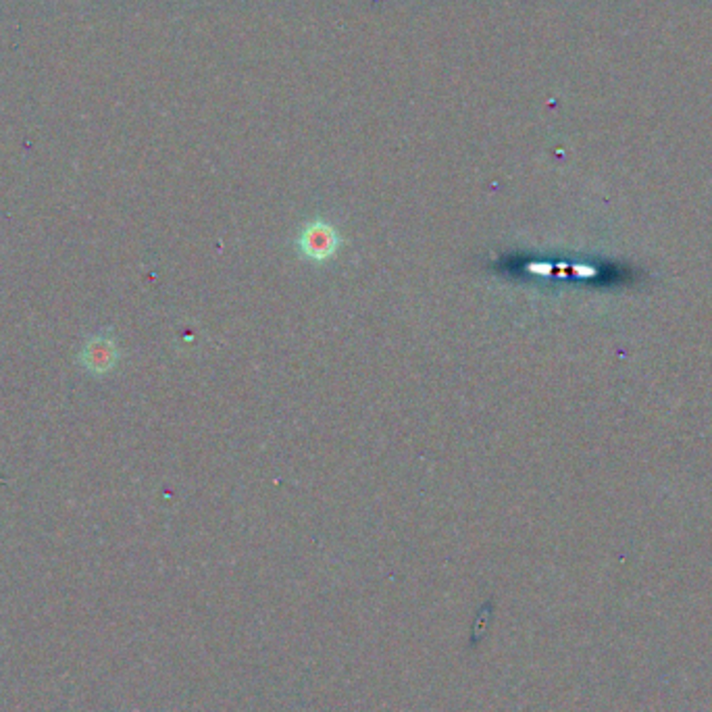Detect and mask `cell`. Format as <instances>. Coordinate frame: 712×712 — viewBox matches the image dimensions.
Masks as SVG:
<instances>
[{
  "label": "cell",
  "mask_w": 712,
  "mask_h": 712,
  "mask_svg": "<svg viewBox=\"0 0 712 712\" xmlns=\"http://www.w3.org/2000/svg\"><path fill=\"white\" fill-rule=\"evenodd\" d=\"M84 361L92 371H104V369H109L113 365V351L109 341H103V340L92 341V344H88V348H85Z\"/></svg>",
  "instance_id": "obj_1"
}]
</instances>
